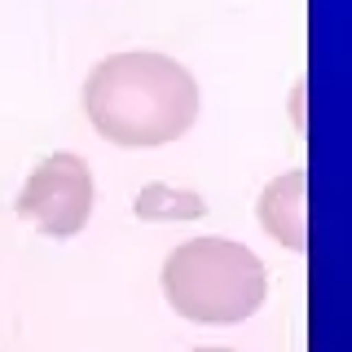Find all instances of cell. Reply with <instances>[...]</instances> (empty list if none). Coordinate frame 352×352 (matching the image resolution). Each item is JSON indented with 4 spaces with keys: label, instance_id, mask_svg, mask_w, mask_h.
<instances>
[{
    "label": "cell",
    "instance_id": "6da1fadb",
    "mask_svg": "<svg viewBox=\"0 0 352 352\" xmlns=\"http://www.w3.org/2000/svg\"><path fill=\"white\" fill-rule=\"evenodd\" d=\"M84 110L106 141L124 150H154L190 132L198 119V84L176 58L115 53L88 71Z\"/></svg>",
    "mask_w": 352,
    "mask_h": 352
},
{
    "label": "cell",
    "instance_id": "7a4b0ae2",
    "mask_svg": "<svg viewBox=\"0 0 352 352\" xmlns=\"http://www.w3.org/2000/svg\"><path fill=\"white\" fill-rule=\"evenodd\" d=\"M269 273L234 238H190L163 260V295L194 326H238L264 304Z\"/></svg>",
    "mask_w": 352,
    "mask_h": 352
},
{
    "label": "cell",
    "instance_id": "3957f363",
    "mask_svg": "<svg viewBox=\"0 0 352 352\" xmlns=\"http://www.w3.org/2000/svg\"><path fill=\"white\" fill-rule=\"evenodd\" d=\"M93 212V172L80 154L58 150L36 163L18 190V216L49 238H75Z\"/></svg>",
    "mask_w": 352,
    "mask_h": 352
},
{
    "label": "cell",
    "instance_id": "277c9868",
    "mask_svg": "<svg viewBox=\"0 0 352 352\" xmlns=\"http://www.w3.org/2000/svg\"><path fill=\"white\" fill-rule=\"evenodd\" d=\"M304 172H286L278 181H269V190L260 194V225L269 229V238H278L282 247L304 251L308 247V216H304Z\"/></svg>",
    "mask_w": 352,
    "mask_h": 352
},
{
    "label": "cell",
    "instance_id": "5b68a950",
    "mask_svg": "<svg viewBox=\"0 0 352 352\" xmlns=\"http://www.w3.org/2000/svg\"><path fill=\"white\" fill-rule=\"evenodd\" d=\"M132 207H137L141 220H198L207 212V203L198 194L172 190V185H150V190H141Z\"/></svg>",
    "mask_w": 352,
    "mask_h": 352
},
{
    "label": "cell",
    "instance_id": "8992f818",
    "mask_svg": "<svg viewBox=\"0 0 352 352\" xmlns=\"http://www.w3.org/2000/svg\"><path fill=\"white\" fill-rule=\"evenodd\" d=\"M194 352H234V348H194Z\"/></svg>",
    "mask_w": 352,
    "mask_h": 352
}]
</instances>
